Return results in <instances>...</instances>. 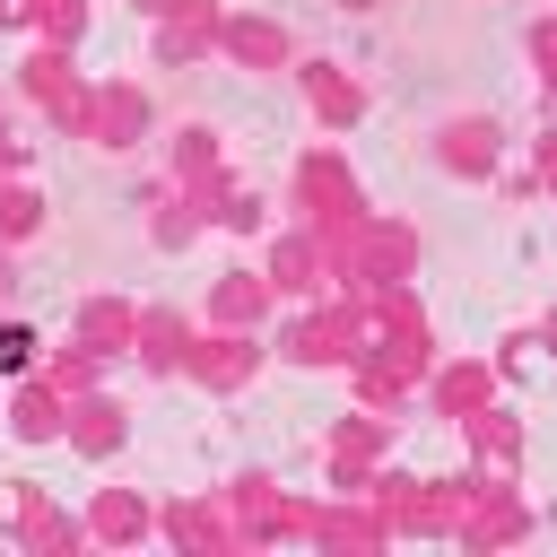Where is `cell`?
<instances>
[{"mask_svg":"<svg viewBox=\"0 0 557 557\" xmlns=\"http://www.w3.org/2000/svg\"><path fill=\"white\" fill-rule=\"evenodd\" d=\"M26 348H35L26 331H0V366H26Z\"/></svg>","mask_w":557,"mask_h":557,"instance_id":"obj_1","label":"cell"}]
</instances>
